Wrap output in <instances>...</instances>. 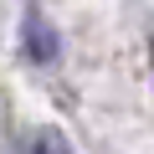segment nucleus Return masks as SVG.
<instances>
[{
	"label": "nucleus",
	"instance_id": "nucleus-1",
	"mask_svg": "<svg viewBox=\"0 0 154 154\" xmlns=\"http://www.w3.org/2000/svg\"><path fill=\"white\" fill-rule=\"evenodd\" d=\"M21 26H26V51H31L36 62H57L62 41H57V31L46 26V16H41V11H26V16H21Z\"/></svg>",
	"mask_w": 154,
	"mask_h": 154
},
{
	"label": "nucleus",
	"instance_id": "nucleus-2",
	"mask_svg": "<svg viewBox=\"0 0 154 154\" xmlns=\"http://www.w3.org/2000/svg\"><path fill=\"white\" fill-rule=\"evenodd\" d=\"M26 154H72V144H67L57 128H36V134L26 139Z\"/></svg>",
	"mask_w": 154,
	"mask_h": 154
}]
</instances>
